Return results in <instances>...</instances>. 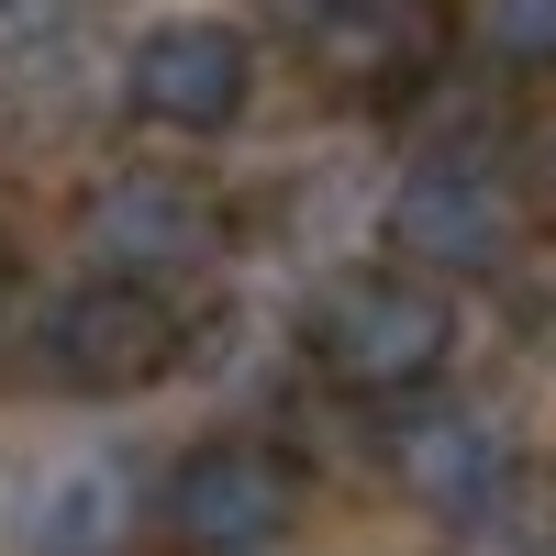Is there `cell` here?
Masks as SVG:
<instances>
[{
  "instance_id": "cell-1",
  "label": "cell",
  "mask_w": 556,
  "mask_h": 556,
  "mask_svg": "<svg viewBox=\"0 0 556 556\" xmlns=\"http://www.w3.org/2000/svg\"><path fill=\"white\" fill-rule=\"evenodd\" d=\"M456 356V290L424 267H356L312 301V367L356 401H424Z\"/></svg>"
},
{
  "instance_id": "cell-2",
  "label": "cell",
  "mask_w": 556,
  "mask_h": 556,
  "mask_svg": "<svg viewBox=\"0 0 556 556\" xmlns=\"http://www.w3.org/2000/svg\"><path fill=\"white\" fill-rule=\"evenodd\" d=\"M178 356H190V312H178V290H134V278H89V290L45 301V323H34V367L56 390H89V401L156 390Z\"/></svg>"
},
{
  "instance_id": "cell-3",
  "label": "cell",
  "mask_w": 556,
  "mask_h": 556,
  "mask_svg": "<svg viewBox=\"0 0 556 556\" xmlns=\"http://www.w3.org/2000/svg\"><path fill=\"white\" fill-rule=\"evenodd\" d=\"M156 523L190 556H267L278 534L301 523V468L256 434H201L156 490Z\"/></svg>"
},
{
  "instance_id": "cell-4",
  "label": "cell",
  "mask_w": 556,
  "mask_h": 556,
  "mask_svg": "<svg viewBox=\"0 0 556 556\" xmlns=\"http://www.w3.org/2000/svg\"><path fill=\"white\" fill-rule=\"evenodd\" d=\"M523 235V201H513V178H501L479 146H434V156H412L401 167V190H390V245L401 267H424V278H479L501 267Z\"/></svg>"
},
{
  "instance_id": "cell-5",
  "label": "cell",
  "mask_w": 556,
  "mask_h": 556,
  "mask_svg": "<svg viewBox=\"0 0 556 556\" xmlns=\"http://www.w3.org/2000/svg\"><path fill=\"white\" fill-rule=\"evenodd\" d=\"M78 245L101 256V278H134V290H178L223 256V201L178 167H123L89 190L78 212Z\"/></svg>"
},
{
  "instance_id": "cell-6",
  "label": "cell",
  "mask_w": 556,
  "mask_h": 556,
  "mask_svg": "<svg viewBox=\"0 0 556 556\" xmlns=\"http://www.w3.org/2000/svg\"><path fill=\"white\" fill-rule=\"evenodd\" d=\"M256 101V45L235 23H156V34H134V56H123V112L134 123H156V134H235Z\"/></svg>"
},
{
  "instance_id": "cell-7",
  "label": "cell",
  "mask_w": 556,
  "mask_h": 556,
  "mask_svg": "<svg viewBox=\"0 0 556 556\" xmlns=\"http://www.w3.org/2000/svg\"><path fill=\"white\" fill-rule=\"evenodd\" d=\"M390 479L424 501V513L479 523V513H501V501H513L523 445H513V424H501V412H479V401H434V390H424V401L390 424Z\"/></svg>"
},
{
  "instance_id": "cell-8",
  "label": "cell",
  "mask_w": 556,
  "mask_h": 556,
  "mask_svg": "<svg viewBox=\"0 0 556 556\" xmlns=\"http://www.w3.org/2000/svg\"><path fill=\"white\" fill-rule=\"evenodd\" d=\"M312 67L356 101H390L434 67V0H312Z\"/></svg>"
},
{
  "instance_id": "cell-9",
  "label": "cell",
  "mask_w": 556,
  "mask_h": 556,
  "mask_svg": "<svg viewBox=\"0 0 556 556\" xmlns=\"http://www.w3.org/2000/svg\"><path fill=\"white\" fill-rule=\"evenodd\" d=\"M134 513H146V490H134L123 456H56L23 490V545L34 556H123Z\"/></svg>"
},
{
  "instance_id": "cell-10",
  "label": "cell",
  "mask_w": 556,
  "mask_h": 556,
  "mask_svg": "<svg viewBox=\"0 0 556 556\" xmlns=\"http://www.w3.org/2000/svg\"><path fill=\"white\" fill-rule=\"evenodd\" d=\"M468 34H479V56L513 67V78L556 67V0H468Z\"/></svg>"
}]
</instances>
